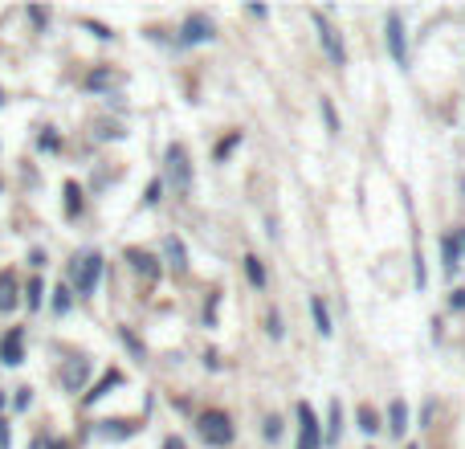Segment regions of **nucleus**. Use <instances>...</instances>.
Wrapping results in <instances>:
<instances>
[{"mask_svg":"<svg viewBox=\"0 0 465 449\" xmlns=\"http://www.w3.org/2000/svg\"><path fill=\"white\" fill-rule=\"evenodd\" d=\"M160 196H163V180H151V184H147V196H143V200H147V205H155Z\"/></svg>","mask_w":465,"mask_h":449,"instance_id":"393cba45","label":"nucleus"},{"mask_svg":"<svg viewBox=\"0 0 465 449\" xmlns=\"http://www.w3.org/2000/svg\"><path fill=\"white\" fill-rule=\"evenodd\" d=\"M310 315H314V327H319V335H331L335 327H331V315H326V303L323 298H310Z\"/></svg>","mask_w":465,"mask_h":449,"instance_id":"2eb2a0df","label":"nucleus"},{"mask_svg":"<svg viewBox=\"0 0 465 449\" xmlns=\"http://www.w3.org/2000/svg\"><path fill=\"white\" fill-rule=\"evenodd\" d=\"M457 245H461V249H465V233H461V237H457Z\"/></svg>","mask_w":465,"mask_h":449,"instance_id":"2f4dec72","label":"nucleus"},{"mask_svg":"<svg viewBox=\"0 0 465 449\" xmlns=\"http://www.w3.org/2000/svg\"><path fill=\"white\" fill-rule=\"evenodd\" d=\"M163 449H184V441H180V437H167V441H163Z\"/></svg>","mask_w":465,"mask_h":449,"instance_id":"7c9ffc66","label":"nucleus"},{"mask_svg":"<svg viewBox=\"0 0 465 449\" xmlns=\"http://www.w3.org/2000/svg\"><path fill=\"white\" fill-rule=\"evenodd\" d=\"M127 261L139 270L143 278H155V274H160V261L151 258V254H143V249H127Z\"/></svg>","mask_w":465,"mask_h":449,"instance_id":"9b49d317","label":"nucleus"},{"mask_svg":"<svg viewBox=\"0 0 465 449\" xmlns=\"http://www.w3.org/2000/svg\"><path fill=\"white\" fill-rule=\"evenodd\" d=\"M78 209H82V188H78V184H66V213H78Z\"/></svg>","mask_w":465,"mask_h":449,"instance_id":"412c9836","label":"nucleus"},{"mask_svg":"<svg viewBox=\"0 0 465 449\" xmlns=\"http://www.w3.org/2000/svg\"><path fill=\"white\" fill-rule=\"evenodd\" d=\"M359 429H363V433H375V429H380V413H375L372 404H359Z\"/></svg>","mask_w":465,"mask_h":449,"instance_id":"f3484780","label":"nucleus"},{"mask_svg":"<svg viewBox=\"0 0 465 449\" xmlns=\"http://www.w3.org/2000/svg\"><path fill=\"white\" fill-rule=\"evenodd\" d=\"M167 180H172V188L180 192H192V164H188V151L180 143H172L167 147Z\"/></svg>","mask_w":465,"mask_h":449,"instance_id":"f03ea898","label":"nucleus"},{"mask_svg":"<svg viewBox=\"0 0 465 449\" xmlns=\"http://www.w3.org/2000/svg\"><path fill=\"white\" fill-rule=\"evenodd\" d=\"M453 310H465V290H453Z\"/></svg>","mask_w":465,"mask_h":449,"instance_id":"c85d7f7f","label":"nucleus"},{"mask_svg":"<svg viewBox=\"0 0 465 449\" xmlns=\"http://www.w3.org/2000/svg\"><path fill=\"white\" fill-rule=\"evenodd\" d=\"M0 408H4V396H0Z\"/></svg>","mask_w":465,"mask_h":449,"instance_id":"473e14b6","label":"nucleus"},{"mask_svg":"<svg viewBox=\"0 0 465 449\" xmlns=\"http://www.w3.org/2000/svg\"><path fill=\"white\" fill-rule=\"evenodd\" d=\"M102 278V254H82V258L74 261V286H78V294H94V286Z\"/></svg>","mask_w":465,"mask_h":449,"instance_id":"7ed1b4c3","label":"nucleus"},{"mask_svg":"<svg viewBox=\"0 0 465 449\" xmlns=\"http://www.w3.org/2000/svg\"><path fill=\"white\" fill-rule=\"evenodd\" d=\"M53 310H57V315L70 310V286H57V290H53Z\"/></svg>","mask_w":465,"mask_h":449,"instance_id":"4be33fe9","label":"nucleus"},{"mask_svg":"<svg viewBox=\"0 0 465 449\" xmlns=\"http://www.w3.org/2000/svg\"><path fill=\"white\" fill-rule=\"evenodd\" d=\"M200 437H204V441H209V445H229L233 437H237V433H233V421L229 417H225V413H221V408H209V413H200Z\"/></svg>","mask_w":465,"mask_h":449,"instance_id":"f257e3e1","label":"nucleus"},{"mask_svg":"<svg viewBox=\"0 0 465 449\" xmlns=\"http://www.w3.org/2000/svg\"><path fill=\"white\" fill-rule=\"evenodd\" d=\"M245 274H249L254 286H265V265H261L257 258H245Z\"/></svg>","mask_w":465,"mask_h":449,"instance_id":"aec40b11","label":"nucleus"},{"mask_svg":"<svg viewBox=\"0 0 465 449\" xmlns=\"http://www.w3.org/2000/svg\"><path fill=\"white\" fill-rule=\"evenodd\" d=\"M29 307H41V282L37 278L29 282Z\"/></svg>","mask_w":465,"mask_h":449,"instance_id":"bb28decb","label":"nucleus"},{"mask_svg":"<svg viewBox=\"0 0 465 449\" xmlns=\"http://www.w3.org/2000/svg\"><path fill=\"white\" fill-rule=\"evenodd\" d=\"M0 449H8V425L0 421Z\"/></svg>","mask_w":465,"mask_h":449,"instance_id":"c756f323","label":"nucleus"},{"mask_svg":"<svg viewBox=\"0 0 465 449\" xmlns=\"http://www.w3.org/2000/svg\"><path fill=\"white\" fill-rule=\"evenodd\" d=\"M184 41H188V46L212 41V21H209V17H200V13H196V17H188V21H184Z\"/></svg>","mask_w":465,"mask_h":449,"instance_id":"6e6552de","label":"nucleus"},{"mask_svg":"<svg viewBox=\"0 0 465 449\" xmlns=\"http://www.w3.org/2000/svg\"><path fill=\"white\" fill-rule=\"evenodd\" d=\"M388 421H392L388 429H392L396 437H404V429H408V404H404V401H392V404H388Z\"/></svg>","mask_w":465,"mask_h":449,"instance_id":"ddd939ff","label":"nucleus"},{"mask_svg":"<svg viewBox=\"0 0 465 449\" xmlns=\"http://www.w3.org/2000/svg\"><path fill=\"white\" fill-rule=\"evenodd\" d=\"M237 143H241V131H233L229 139H225V143H221V147H216V160H225V156H229V151H233V147H237Z\"/></svg>","mask_w":465,"mask_h":449,"instance_id":"b1692460","label":"nucleus"},{"mask_svg":"<svg viewBox=\"0 0 465 449\" xmlns=\"http://www.w3.org/2000/svg\"><path fill=\"white\" fill-rule=\"evenodd\" d=\"M163 249H167V258H172V270H188V254H184V245H180L176 237H167Z\"/></svg>","mask_w":465,"mask_h":449,"instance_id":"dca6fc26","label":"nucleus"},{"mask_svg":"<svg viewBox=\"0 0 465 449\" xmlns=\"http://www.w3.org/2000/svg\"><path fill=\"white\" fill-rule=\"evenodd\" d=\"M388 49H392V62L400 70H408V41H404V25H400V13H388Z\"/></svg>","mask_w":465,"mask_h":449,"instance_id":"20e7f679","label":"nucleus"},{"mask_svg":"<svg viewBox=\"0 0 465 449\" xmlns=\"http://www.w3.org/2000/svg\"><path fill=\"white\" fill-rule=\"evenodd\" d=\"M86 380H90V359H82V355L66 359V368H62V388H66V392H82Z\"/></svg>","mask_w":465,"mask_h":449,"instance_id":"39448f33","label":"nucleus"},{"mask_svg":"<svg viewBox=\"0 0 465 449\" xmlns=\"http://www.w3.org/2000/svg\"><path fill=\"white\" fill-rule=\"evenodd\" d=\"M21 339H25L21 327H13V331L0 339V359H4V364H21Z\"/></svg>","mask_w":465,"mask_h":449,"instance_id":"9d476101","label":"nucleus"},{"mask_svg":"<svg viewBox=\"0 0 465 449\" xmlns=\"http://www.w3.org/2000/svg\"><path fill=\"white\" fill-rule=\"evenodd\" d=\"M17 303H21V298H17V274H13V270H0V315H8Z\"/></svg>","mask_w":465,"mask_h":449,"instance_id":"1a4fd4ad","label":"nucleus"},{"mask_svg":"<svg viewBox=\"0 0 465 449\" xmlns=\"http://www.w3.org/2000/svg\"><path fill=\"white\" fill-rule=\"evenodd\" d=\"M323 118H326V131L339 135V118H335V106H331V102H323Z\"/></svg>","mask_w":465,"mask_h":449,"instance_id":"5701e85b","label":"nucleus"},{"mask_svg":"<svg viewBox=\"0 0 465 449\" xmlns=\"http://www.w3.org/2000/svg\"><path fill=\"white\" fill-rule=\"evenodd\" d=\"M118 82H123L118 70H94L90 78H86V90H111V86H118Z\"/></svg>","mask_w":465,"mask_h":449,"instance_id":"f8f14e48","label":"nucleus"},{"mask_svg":"<svg viewBox=\"0 0 465 449\" xmlns=\"http://www.w3.org/2000/svg\"><path fill=\"white\" fill-rule=\"evenodd\" d=\"M98 433H106V437H127V433H135V425H131V421H102Z\"/></svg>","mask_w":465,"mask_h":449,"instance_id":"6ab92c4d","label":"nucleus"},{"mask_svg":"<svg viewBox=\"0 0 465 449\" xmlns=\"http://www.w3.org/2000/svg\"><path fill=\"white\" fill-rule=\"evenodd\" d=\"M441 249H445V274H457V265H461V245H457V237H441Z\"/></svg>","mask_w":465,"mask_h":449,"instance_id":"4468645a","label":"nucleus"},{"mask_svg":"<svg viewBox=\"0 0 465 449\" xmlns=\"http://www.w3.org/2000/svg\"><path fill=\"white\" fill-rule=\"evenodd\" d=\"M118 380H123V376H118V372H106V376H102V384H98L94 392H86V401H90V404H94V401H102V396H106V392L115 388Z\"/></svg>","mask_w":465,"mask_h":449,"instance_id":"a211bd4d","label":"nucleus"},{"mask_svg":"<svg viewBox=\"0 0 465 449\" xmlns=\"http://www.w3.org/2000/svg\"><path fill=\"white\" fill-rule=\"evenodd\" d=\"M270 335H274V339H282V319H278V315H270Z\"/></svg>","mask_w":465,"mask_h":449,"instance_id":"cd10ccee","label":"nucleus"},{"mask_svg":"<svg viewBox=\"0 0 465 449\" xmlns=\"http://www.w3.org/2000/svg\"><path fill=\"white\" fill-rule=\"evenodd\" d=\"M314 25H319V37H323V46H326V57H331V66H343V62H347V49H343V41L335 37V29L326 25L323 13H314Z\"/></svg>","mask_w":465,"mask_h":449,"instance_id":"423d86ee","label":"nucleus"},{"mask_svg":"<svg viewBox=\"0 0 465 449\" xmlns=\"http://www.w3.org/2000/svg\"><path fill=\"white\" fill-rule=\"evenodd\" d=\"M298 421H303V445L298 449H314L319 441H323V429H319V417H314V408L310 404H298Z\"/></svg>","mask_w":465,"mask_h":449,"instance_id":"0eeeda50","label":"nucleus"},{"mask_svg":"<svg viewBox=\"0 0 465 449\" xmlns=\"http://www.w3.org/2000/svg\"><path fill=\"white\" fill-rule=\"evenodd\" d=\"M265 437H270V441H278V437H282V421H278V417H270V421H265Z\"/></svg>","mask_w":465,"mask_h":449,"instance_id":"a878e982","label":"nucleus"}]
</instances>
